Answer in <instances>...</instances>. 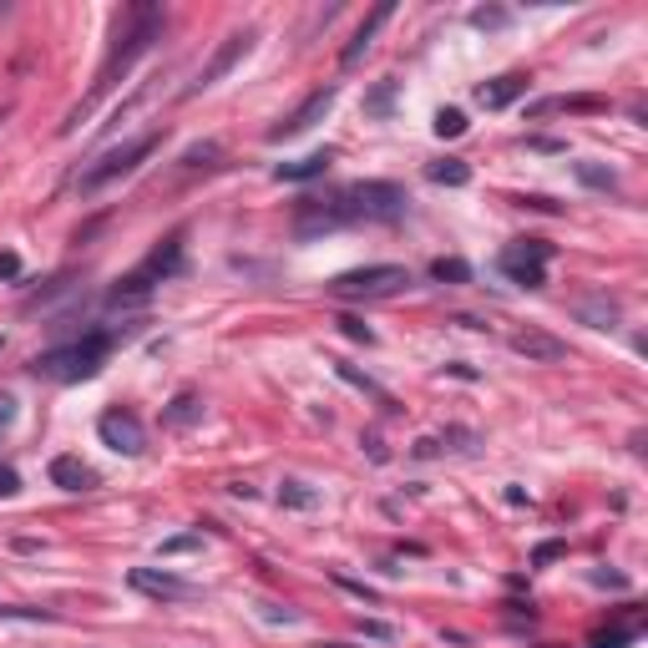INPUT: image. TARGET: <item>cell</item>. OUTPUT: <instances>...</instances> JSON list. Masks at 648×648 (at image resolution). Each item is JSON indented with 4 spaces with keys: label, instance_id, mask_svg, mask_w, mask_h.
<instances>
[{
    "label": "cell",
    "instance_id": "7",
    "mask_svg": "<svg viewBox=\"0 0 648 648\" xmlns=\"http://www.w3.org/2000/svg\"><path fill=\"white\" fill-rule=\"evenodd\" d=\"M254 41H259V31H254V26H243V31H233V36H228V41H223V46L213 51V61H208V66L198 71V81H188V92H183V97H198V92L218 87V81H223V76H228V71H233V66L243 61V56L254 51Z\"/></svg>",
    "mask_w": 648,
    "mask_h": 648
},
{
    "label": "cell",
    "instance_id": "33",
    "mask_svg": "<svg viewBox=\"0 0 648 648\" xmlns=\"http://www.w3.org/2000/svg\"><path fill=\"white\" fill-rule=\"evenodd\" d=\"M335 583H340L345 593H355L360 603H380V593H375V588H365V583H355V578H345V573H335Z\"/></svg>",
    "mask_w": 648,
    "mask_h": 648
},
{
    "label": "cell",
    "instance_id": "41",
    "mask_svg": "<svg viewBox=\"0 0 648 648\" xmlns=\"http://www.w3.org/2000/svg\"><path fill=\"white\" fill-rule=\"evenodd\" d=\"M593 583H603V588H608V583H613V588H628L623 573H593Z\"/></svg>",
    "mask_w": 648,
    "mask_h": 648
},
{
    "label": "cell",
    "instance_id": "9",
    "mask_svg": "<svg viewBox=\"0 0 648 648\" xmlns=\"http://www.w3.org/2000/svg\"><path fill=\"white\" fill-rule=\"evenodd\" d=\"M97 436H102V446H112L117 456H142V451H147V431H142V421H137L132 411H107V416L97 421Z\"/></svg>",
    "mask_w": 648,
    "mask_h": 648
},
{
    "label": "cell",
    "instance_id": "42",
    "mask_svg": "<svg viewBox=\"0 0 648 648\" xmlns=\"http://www.w3.org/2000/svg\"><path fill=\"white\" fill-rule=\"evenodd\" d=\"M532 147L537 152H562V142H552V137H532Z\"/></svg>",
    "mask_w": 648,
    "mask_h": 648
},
{
    "label": "cell",
    "instance_id": "40",
    "mask_svg": "<svg viewBox=\"0 0 648 648\" xmlns=\"http://www.w3.org/2000/svg\"><path fill=\"white\" fill-rule=\"evenodd\" d=\"M522 208H537V213H557L552 198H522Z\"/></svg>",
    "mask_w": 648,
    "mask_h": 648
},
{
    "label": "cell",
    "instance_id": "18",
    "mask_svg": "<svg viewBox=\"0 0 648 648\" xmlns=\"http://www.w3.org/2000/svg\"><path fill=\"white\" fill-rule=\"evenodd\" d=\"M552 112H603L598 97H542L527 107V117H552Z\"/></svg>",
    "mask_w": 648,
    "mask_h": 648
},
{
    "label": "cell",
    "instance_id": "5",
    "mask_svg": "<svg viewBox=\"0 0 648 648\" xmlns=\"http://www.w3.org/2000/svg\"><path fill=\"white\" fill-rule=\"evenodd\" d=\"M405 284H411V269L405 264H365V269L330 279V294L335 299H385V294H400Z\"/></svg>",
    "mask_w": 648,
    "mask_h": 648
},
{
    "label": "cell",
    "instance_id": "38",
    "mask_svg": "<svg viewBox=\"0 0 648 648\" xmlns=\"http://www.w3.org/2000/svg\"><path fill=\"white\" fill-rule=\"evenodd\" d=\"M264 608V618H274V623H294L299 613H289V608H279V603H259Z\"/></svg>",
    "mask_w": 648,
    "mask_h": 648
},
{
    "label": "cell",
    "instance_id": "16",
    "mask_svg": "<svg viewBox=\"0 0 648 648\" xmlns=\"http://www.w3.org/2000/svg\"><path fill=\"white\" fill-rule=\"evenodd\" d=\"M183 269V233H173V238H162L157 249H152V259L142 264V274L152 279V284H162L168 274H178Z\"/></svg>",
    "mask_w": 648,
    "mask_h": 648
},
{
    "label": "cell",
    "instance_id": "11",
    "mask_svg": "<svg viewBox=\"0 0 648 648\" xmlns=\"http://www.w3.org/2000/svg\"><path fill=\"white\" fill-rule=\"evenodd\" d=\"M527 87H532V76H527V71H507V76L481 81V87H476V102H481L486 112H502V107H512Z\"/></svg>",
    "mask_w": 648,
    "mask_h": 648
},
{
    "label": "cell",
    "instance_id": "30",
    "mask_svg": "<svg viewBox=\"0 0 648 648\" xmlns=\"http://www.w3.org/2000/svg\"><path fill=\"white\" fill-rule=\"evenodd\" d=\"M471 26L476 31H497V26H507V11H486L481 6V11H471Z\"/></svg>",
    "mask_w": 648,
    "mask_h": 648
},
{
    "label": "cell",
    "instance_id": "15",
    "mask_svg": "<svg viewBox=\"0 0 648 648\" xmlns=\"http://www.w3.org/2000/svg\"><path fill=\"white\" fill-rule=\"evenodd\" d=\"M330 162H335V147H319V152H309V157H299V162H279L274 178H279V183H309V178H319V173H330Z\"/></svg>",
    "mask_w": 648,
    "mask_h": 648
},
{
    "label": "cell",
    "instance_id": "35",
    "mask_svg": "<svg viewBox=\"0 0 648 648\" xmlns=\"http://www.w3.org/2000/svg\"><path fill=\"white\" fill-rule=\"evenodd\" d=\"M21 492V476H16V466H0V497H16Z\"/></svg>",
    "mask_w": 648,
    "mask_h": 648
},
{
    "label": "cell",
    "instance_id": "27",
    "mask_svg": "<svg viewBox=\"0 0 648 648\" xmlns=\"http://www.w3.org/2000/svg\"><path fill=\"white\" fill-rule=\"evenodd\" d=\"M335 370H340V380H350V385H360V390H365V395H375V400H380V405H390V400H385V390H380V385H375V380H370V375H360V370H355V365H335Z\"/></svg>",
    "mask_w": 648,
    "mask_h": 648
},
{
    "label": "cell",
    "instance_id": "32",
    "mask_svg": "<svg viewBox=\"0 0 648 648\" xmlns=\"http://www.w3.org/2000/svg\"><path fill=\"white\" fill-rule=\"evenodd\" d=\"M567 552V542H537V552H532V567H547V562H557Z\"/></svg>",
    "mask_w": 648,
    "mask_h": 648
},
{
    "label": "cell",
    "instance_id": "29",
    "mask_svg": "<svg viewBox=\"0 0 648 648\" xmlns=\"http://www.w3.org/2000/svg\"><path fill=\"white\" fill-rule=\"evenodd\" d=\"M360 633H365V638H375V643H395V628H390V623H380V618H360Z\"/></svg>",
    "mask_w": 648,
    "mask_h": 648
},
{
    "label": "cell",
    "instance_id": "14",
    "mask_svg": "<svg viewBox=\"0 0 648 648\" xmlns=\"http://www.w3.org/2000/svg\"><path fill=\"white\" fill-rule=\"evenodd\" d=\"M51 481L61 486V492H92L97 471L81 461V456H56V461H51Z\"/></svg>",
    "mask_w": 648,
    "mask_h": 648
},
{
    "label": "cell",
    "instance_id": "12",
    "mask_svg": "<svg viewBox=\"0 0 648 648\" xmlns=\"http://www.w3.org/2000/svg\"><path fill=\"white\" fill-rule=\"evenodd\" d=\"M507 345H512L522 360H537V365H557V360H567V345H562L557 335H547V330H532V324H527V330H517Z\"/></svg>",
    "mask_w": 648,
    "mask_h": 648
},
{
    "label": "cell",
    "instance_id": "25",
    "mask_svg": "<svg viewBox=\"0 0 648 648\" xmlns=\"http://www.w3.org/2000/svg\"><path fill=\"white\" fill-rule=\"evenodd\" d=\"M218 157H223L218 142H198V147L183 152V168H218Z\"/></svg>",
    "mask_w": 648,
    "mask_h": 648
},
{
    "label": "cell",
    "instance_id": "43",
    "mask_svg": "<svg viewBox=\"0 0 648 648\" xmlns=\"http://www.w3.org/2000/svg\"><path fill=\"white\" fill-rule=\"evenodd\" d=\"M6 117H11V107H0V122H6Z\"/></svg>",
    "mask_w": 648,
    "mask_h": 648
},
{
    "label": "cell",
    "instance_id": "24",
    "mask_svg": "<svg viewBox=\"0 0 648 648\" xmlns=\"http://www.w3.org/2000/svg\"><path fill=\"white\" fill-rule=\"evenodd\" d=\"M431 279H436V284H471V264H466V259H436V264H431Z\"/></svg>",
    "mask_w": 648,
    "mask_h": 648
},
{
    "label": "cell",
    "instance_id": "37",
    "mask_svg": "<svg viewBox=\"0 0 648 648\" xmlns=\"http://www.w3.org/2000/svg\"><path fill=\"white\" fill-rule=\"evenodd\" d=\"M0 279H21V259L11 249H0Z\"/></svg>",
    "mask_w": 648,
    "mask_h": 648
},
{
    "label": "cell",
    "instance_id": "20",
    "mask_svg": "<svg viewBox=\"0 0 648 648\" xmlns=\"http://www.w3.org/2000/svg\"><path fill=\"white\" fill-rule=\"evenodd\" d=\"M162 421L178 426V431H183V426H198V421H203V400H198L193 390H183V395L168 405V416H162Z\"/></svg>",
    "mask_w": 648,
    "mask_h": 648
},
{
    "label": "cell",
    "instance_id": "28",
    "mask_svg": "<svg viewBox=\"0 0 648 648\" xmlns=\"http://www.w3.org/2000/svg\"><path fill=\"white\" fill-rule=\"evenodd\" d=\"M203 547V537L198 532H183V537H168L162 542V557H178V552H198Z\"/></svg>",
    "mask_w": 648,
    "mask_h": 648
},
{
    "label": "cell",
    "instance_id": "1",
    "mask_svg": "<svg viewBox=\"0 0 648 648\" xmlns=\"http://www.w3.org/2000/svg\"><path fill=\"white\" fill-rule=\"evenodd\" d=\"M162 36V6H147V0H137V6H127L122 11V21H117V41H112V51H107V61H102V71H97V87H92V97H81V107L61 122V132L71 137L76 132V122L87 117L92 107H97V97H107L117 81L132 71V61L142 56V51H152V41Z\"/></svg>",
    "mask_w": 648,
    "mask_h": 648
},
{
    "label": "cell",
    "instance_id": "4",
    "mask_svg": "<svg viewBox=\"0 0 648 648\" xmlns=\"http://www.w3.org/2000/svg\"><path fill=\"white\" fill-rule=\"evenodd\" d=\"M157 142H162V132H147V137H137V142H127V147H117V152H107L102 162H92V168H87V173H81V183H76V188H81V193H87V198H92V193H102L107 183H117V178H127V173H137V168H142V162H147V157L157 152Z\"/></svg>",
    "mask_w": 648,
    "mask_h": 648
},
{
    "label": "cell",
    "instance_id": "22",
    "mask_svg": "<svg viewBox=\"0 0 648 648\" xmlns=\"http://www.w3.org/2000/svg\"><path fill=\"white\" fill-rule=\"evenodd\" d=\"M279 507H294V512H314L319 507V492L309 481H284L279 486Z\"/></svg>",
    "mask_w": 648,
    "mask_h": 648
},
{
    "label": "cell",
    "instance_id": "13",
    "mask_svg": "<svg viewBox=\"0 0 648 648\" xmlns=\"http://www.w3.org/2000/svg\"><path fill=\"white\" fill-rule=\"evenodd\" d=\"M390 16H395V6H390V0H385V6H375V11H370V16L360 21V31H355V41H350V46L340 51V66H345V71L365 61V51L375 46V36H380V26H385Z\"/></svg>",
    "mask_w": 648,
    "mask_h": 648
},
{
    "label": "cell",
    "instance_id": "39",
    "mask_svg": "<svg viewBox=\"0 0 648 648\" xmlns=\"http://www.w3.org/2000/svg\"><path fill=\"white\" fill-rule=\"evenodd\" d=\"M11 421H16V400L0 390V426H11Z\"/></svg>",
    "mask_w": 648,
    "mask_h": 648
},
{
    "label": "cell",
    "instance_id": "31",
    "mask_svg": "<svg viewBox=\"0 0 648 648\" xmlns=\"http://www.w3.org/2000/svg\"><path fill=\"white\" fill-rule=\"evenodd\" d=\"M340 330H345L350 340H360V345H375V330H370V324H360V319H350V314L340 319Z\"/></svg>",
    "mask_w": 648,
    "mask_h": 648
},
{
    "label": "cell",
    "instance_id": "17",
    "mask_svg": "<svg viewBox=\"0 0 648 648\" xmlns=\"http://www.w3.org/2000/svg\"><path fill=\"white\" fill-rule=\"evenodd\" d=\"M573 314L588 324V330H613V324H618V304H613L608 294H583V299H573Z\"/></svg>",
    "mask_w": 648,
    "mask_h": 648
},
{
    "label": "cell",
    "instance_id": "3",
    "mask_svg": "<svg viewBox=\"0 0 648 648\" xmlns=\"http://www.w3.org/2000/svg\"><path fill=\"white\" fill-rule=\"evenodd\" d=\"M405 188L400 183H355V188H345L340 193V208H345V218L350 223H390V218H400L405 213Z\"/></svg>",
    "mask_w": 648,
    "mask_h": 648
},
{
    "label": "cell",
    "instance_id": "36",
    "mask_svg": "<svg viewBox=\"0 0 648 648\" xmlns=\"http://www.w3.org/2000/svg\"><path fill=\"white\" fill-rule=\"evenodd\" d=\"M0 618H31V623H51V613H41V608H0Z\"/></svg>",
    "mask_w": 648,
    "mask_h": 648
},
{
    "label": "cell",
    "instance_id": "6",
    "mask_svg": "<svg viewBox=\"0 0 648 648\" xmlns=\"http://www.w3.org/2000/svg\"><path fill=\"white\" fill-rule=\"evenodd\" d=\"M547 259H552V243L547 238H517V243H507L502 249V274L512 279V284H522V289H542L547 284Z\"/></svg>",
    "mask_w": 648,
    "mask_h": 648
},
{
    "label": "cell",
    "instance_id": "8",
    "mask_svg": "<svg viewBox=\"0 0 648 648\" xmlns=\"http://www.w3.org/2000/svg\"><path fill=\"white\" fill-rule=\"evenodd\" d=\"M127 583L147 598H173V603H188V598H203L198 583H183L178 573H168V567H132Z\"/></svg>",
    "mask_w": 648,
    "mask_h": 648
},
{
    "label": "cell",
    "instance_id": "34",
    "mask_svg": "<svg viewBox=\"0 0 648 648\" xmlns=\"http://www.w3.org/2000/svg\"><path fill=\"white\" fill-rule=\"evenodd\" d=\"M638 638V628H618V633H603V638H593V648H628Z\"/></svg>",
    "mask_w": 648,
    "mask_h": 648
},
{
    "label": "cell",
    "instance_id": "44",
    "mask_svg": "<svg viewBox=\"0 0 648 648\" xmlns=\"http://www.w3.org/2000/svg\"><path fill=\"white\" fill-rule=\"evenodd\" d=\"M0 350H6V340H0Z\"/></svg>",
    "mask_w": 648,
    "mask_h": 648
},
{
    "label": "cell",
    "instance_id": "10",
    "mask_svg": "<svg viewBox=\"0 0 648 648\" xmlns=\"http://www.w3.org/2000/svg\"><path fill=\"white\" fill-rule=\"evenodd\" d=\"M335 97H340L335 87H324V92H314V97H309V102H304L299 112H289V117H284L279 127H269V142H294V137H304V132H309L314 122H324V117H330Z\"/></svg>",
    "mask_w": 648,
    "mask_h": 648
},
{
    "label": "cell",
    "instance_id": "26",
    "mask_svg": "<svg viewBox=\"0 0 648 648\" xmlns=\"http://www.w3.org/2000/svg\"><path fill=\"white\" fill-rule=\"evenodd\" d=\"M461 132H466V112L441 107V112H436V137H461Z\"/></svg>",
    "mask_w": 648,
    "mask_h": 648
},
{
    "label": "cell",
    "instance_id": "21",
    "mask_svg": "<svg viewBox=\"0 0 648 648\" xmlns=\"http://www.w3.org/2000/svg\"><path fill=\"white\" fill-rule=\"evenodd\" d=\"M573 173L583 188H598V193H613L618 188V173L608 168V162H573Z\"/></svg>",
    "mask_w": 648,
    "mask_h": 648
},
{
    "label": "cell",
    "instance_id": "2",
    "mask_svg": "<svg viewBox=\"0 0 648 648\" xmlns=\"http://www.w3.org/2000/svg\"><path fill=\"white\" fill-rule=\"evenodd\" d=\"M112 345H117V335H112V330H92V335H81V340H71V345H56V350L36 355V360H31V370H36V375H46V380L76 385V380H92V375H102V365H107Z\"/></svg>",
    "mask_w": 648,
    "mask_h": 648
},
{
    "label": "cell",
    "instance_id": "23",
    "mask_svg": "<svg viewBox=\"0 0 648 648\" xmlns=\"http://www.w3.org/2000/svg\"><path fill=\"white\" fill-rule=\"evenodd\" d=\"M395 92H400V81H380V87L365 97V117H390L395 112Z\"/></svg>",
    "mask_w": 648,
    "mask_h": 648
},
{
    "label": "cell",
    "instance_id": "19",
    "mask_svg": "<svg viewBox=\"0 0 648 648\" xmlns=\"http://www.w3.org/2000/svg\"><path fill=\"white\" fill-rule=\"evenodd\" d=\"M426 178L441 183V188H466V183H471V168H466L461 157H441V162H431V168H426Z\"/></svg>",
    "mask_w": 648,
    "mask_h": 648
}]
</instances>
